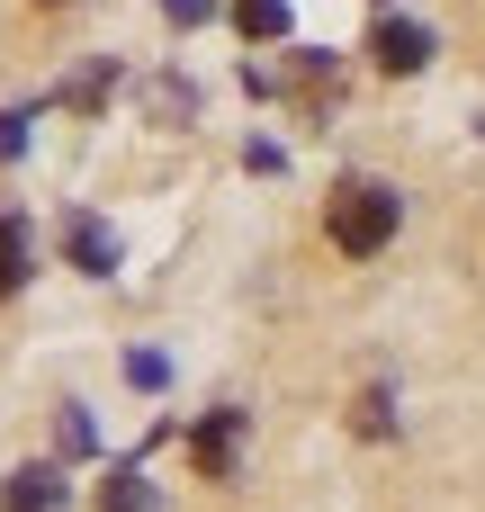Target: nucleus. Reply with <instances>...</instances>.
Masks as SVG:
<instances>
[{"mask_svg":"<svg viewBox=\"0 0 485 512\" xmlns=\"http://www.w3.org/2000/svg\"><path fill=\"white\" fill-rule=\"evenodd\" d=\"M396 225H405V198H396L387 180H342V189H333V207H324V234H333L351 261L387 252V243H396Z\"/></svg>","mask_w":485,"mask_h":512,"instance_id":"obj_1","label":"nucleus"},{"mask_svg":"<svg viewBox=\"0 0 485 512\" xmlns=\"http://www.w3.org/2000/svg\"><path fill=\"white\" fill-rule=\"evenodd\" d=\"M369 54H378V72H423L432 63V27L423 18H378L369 27Z\"/></svg>","mask_w":485,"mask_h":512,"instance_id":"obj_2","label":"nucleus"},{"mask_svg":"<svg viewBox=\"0 0 485 512\" xmlns=\"http://www.w3.org/2000/svg\"><path fill=\"white\" fill-rule=\"evenodd\" d=\"M234 459H243V414L225 405V414H207V423L189 432V468H198V477H234Z\"/></svg>","mask_w":485,"mask_h":512,"instance_id":"obj_3","label":"nucleus"},{"mask_svg":"<svg viewBox=\"0 0 485 512\" xmlns=\"http://www.w3.org/2000/svg\"><path fill=\"white\" fill-rule=\"evenodd\" d=\"M63 252H72V270H90V279L117 270V234H108L99 216H72V225H63Z\"/></svg>","mask_w":485,"mask_h":512,"instance_id":"obj_4","label":"nucleus"},{"mask_svg":"<svg viewBox=\"0 0 485 512\" xmlns=\"http://www.w3.org/2000/svg\"><path fill=\"white\" fill-rule=\"evenodd\" d=\"M0 512H63V468H18L0 486Z\"/></svg>","mask_w":485,"mask_h":512,"instance_id":"obj_5","label":"nucleus"},{"mask_svg":"<svg viewBox=\"0 0 485 512\" xmlns=\"http://www.w3.org/2000/svg\"><path fill=\"white\" fill-rule=\"evenodd\" d=\"M27 270H36V252H27V225L0 207V297H18V288H27Z\"/></svg>","mask_w":485,"mask_h":512,"instance_id":"obj_6","label":"nucleus"},{"mask_svg":"<svg viewBox=\"0 0 485 512\" xmlns=\"http://www.w3.org/2000/svg\"><path fill=\"white\" fill-rule=\"evenodd\" d=\"M234 27H243V45H270V36H288V0H234Z\"/></svg>","mask_w":485,"mask_h":512,"instance_id":"obj_7","label":"nucleus"},{"mask_svg":"<svg viewBox=\"0 0 485 512\" xmlns=\"http://www.w3.org/2000/svg\"><path fill=\"white\" fill-rule=\"evenodd\" d=\"M99 512H162V495H153V486H144L135 468H117V477L99 486Z\"/></svg>","mask_w":485,"mask_h":512,"instance_id":"obj_8","label":"nucleus"},{"mask_svg":"<svg viewBox=\"0 0 485 512\" xmlns=\"http://www.w3.org/2000/svg\"><path fill=\"white\" fill-rule=\"evenodd\" d=\"M360 432H369V441H387V432H396V396H387V387H369V396H360Z\"/></svg>","mask_w":485,"mask_h":512,"instance_id":"obj_9","label":"nucleus"},{"mask_svg":"<svg viewBox=\"0 0 485 512\" xmlns=\"http://www.w3.org/2000/svg\"><path fill=\"white\" fill-rule=\"evenodd\" d=\"M27 126H36L27 108H9V117H0V162H18V153H27Z\"/></svg>","mask_w":485,"mask_h":512,"instance_id":"obj_10","label":"nucleus"},{"mask_svg":"<svg viewBox=\"0 0 485 512\" xmlns=\"http://www.w3.org/2000/svg\"><path fill=\"white\" fill-rule=\"evenodd\" d=\"M108 81H117L108 63H99V72H81V81H72V108H99V99H108Z\"/></svg>","mask_w":485,"mask_h":512,"instance_id":"obj_11","label":"nucleus"},{"mask_svg":"<svg viewBox=\"0 0 485 512\" xmlns=\"http://www.w3.org/2000/svg\"><path fill=\"white\" fill-rule=\"evenodd\" d=\"M162 18H171V27H207V18H216V0H162Z\"/></svg>","mask_w":485,"mask_h":512,"instance_id":"obj_12","label":"nucleus"},{"mask_svg":"<svg viewBox=\"0 0 485 512\" xmlns=\"http://www.w3.org/2000/svg\"><path fill=\"white\" fill-rule=\"evenodd\" d=\"M153 108L162 117H189V81H153Z\"/></svg>","mask_w":485,"mask_h":512,"instance_id":"obj_13","label":"nucleus"}]
</instances>
